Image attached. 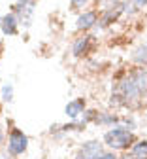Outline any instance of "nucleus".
<instances>
[{"label": "nucleus", "instance_id": "393cba45", "mask_svg": "<svg viewBox=\"0 0 147 159\" xmlns=\"http://www.w3.org/2000/svg\"><path fill=\"white\" fill-rule=\"evenodd\" d=\"M143 159H147V157H143Z\"/></svg>", "mask_w": 147, "mask_h": 159}, {"label": "nucleus", "instance_id": "a878e982", "mask_svg": "<svg viewBox=\"0 0 147 159\" xmlns=\"http://www.w3.org/2000/svg\"><path fill=\"white\" fill-rule=\"evenodd\" d=\"M145 44H147V42H145Z\"/></svg>", "mask_w": 147, "mask_h": 159}, {"label": "nucleus", "instance_id": "39448f33", "mask_svg": "<svg viewBox=\"0 0 147 159\" xmlns=\"http://www.w3.org/2000/svg\"><path fill=\"white\" fill-rule=\"evenodd\" d=\"M13 13L19 17L21 23H25V27H28L30 17L34 13V0H17L13 6Z\"/></svg>", "mask_w": 147, "mask_h": 159}, {"label": "nucleus", "instance_id": "aec40b11", "mask_svg": "<svg viewBox=\"0 0 147 159\" xmlns=\"http://www.w3.org/2000/svg\"><path fill=\"white\" fill-rule=\"evenodd\" d=\"M117 159H136L132 153H124V155H121V157H117Z\"/></svg>", "mask_w": 147, "mask_h": 159}, {"label": "nucleus", "instance_id": "20e7f679", "mask_svg": "<svg viewBox=\"0 0 147 159\" xmlns=\"http://www.w3.org/2000/svg\"><path fill=\"white\" fill-rule=\"evenodd\" d=\"M104 152V144L98 142V140H87V142H83L81 148L77 150L76 153V159H98Z\"/></svg>", "mask_w": 147, "mask_h": 159}, {"label": "nucleus", "instance_id": "7ed1b4c3", "mask_svg": "<svg viewBox=\"0 0 147 159\" xmlns=\"http://www.w3.org/2000/svg\"><path fill=\"white\" fill-rule=\"evenodd\" d=\"M6 150H8V153H10V155H13V157L23 155V153L28 150V136H27L23 131H21V129L13 127V129L10 131V134H8V144H6Z\"/></svg>", "mask_w": 147, "mask_h": 159}, {"label": "nucleus", "instance_id": "4468645a", "mask_svg": "<svg viewBox=\"0 0 147 159\" xmlns=\"http://www.w3.org/2000/svg\"><path fill=\"white\" fill-rule=\"evenodd\" d=\"M0 97H2L4 102H11L13 101V85L11 84H4L0 89Z\"/></svg>", "mask_w": 147, "mask_h": 159}, {"label": "nucleus", "instance_id": "4be33fe9", "mask_svg": "<svg viewBox=\"0 0 147 159\" xmlns=\"http://www.w3.org/2000/svg\"><path fill=\"white\" fill-rule=\"evenodd\" d=\"M102 2H108V4H117L119 0H102Z\"/></svg>", "mask_w": 147, "mask_h": 159}, {"label": "nucleus", "instance_id": "a211bd4d", "mask_svg": "<svg viewBox=\"0 0 147 159\" xmlns=\"http://www.w3.org/2000/svg\"><path fill=\"white\" fill-rule=\"evenodd\" d=\"M98 159H117V155H115V152H104Z\"/></svg>", "mask_w": 147, "mask_h": 159}, {"label": "nucleus", "instance_id": "6ab92c4d", "mask_svg": "<svg viewBox=\"0 0 147 159\" xmlns=\"http://www.w3.org/2000/svg\"><path fill=\"white\" fill-rule=\"evenodd\" d=\"M132 4H134L138 10H141V8H145V6H147V0H132Z\"/></svg>", "mask_w": 147, "mask_h": 159}, {"label": "nucleus", "instance_id": "412c9836", "mask_svg": "<svg viewBox=\"0 0 147 159\" xmlns=\"http://www.w3.org/2000/svg\"><path fill=\"white\" fill-rule=\"evenodd\" d=\"M2 144H4V131L0 127V148H2Z\"/></svg>", "mask_w": 147, "mask_h": 159}, {"label": "nucleus", "instance_id": "423d86ee", "mask_svg": "<svg viewBox=\"0 0 147 159\" xmlns=\"http://www.w3.org/2000/svg\"><path fill=\"white\" fill-rule=\"evenodd\" d=\"M87 108H85V98H74V101H70L68 104H66V108H64V112H66V116L72 119H81V116H83V112H85Z\"/></svg>", "mask_w": 147, "mask_h": 159}, {"label": "nucleus", "instance_id": "ddd939ff", "mask_svg": "<svg viewBox=\"0 0 147 159\" xmlns=\"http://www.w3.org/2000/svg\"><path fill=\"white\" fill-rule=\"evenodd\" d=\"M87 123L81 121V119H74V121L66 123V125H60V131L62 133H70V131H85Z\"/></svg>", "mask_w": 147, "mask_h": 159}, {"label": "nucleus", "instance_id": "f3484780", "mask_svg": "<svg viewBox=\"0 0 147 159\" xmlns=\"http://www.w3.org/2000/svg\"><path fill=\"white\" fill-rule=\"evenodd\" d=\"M124 127L130 129V131H134L136 129V121H134L132 117H124Z\"/></svg>", "mask_w": 147, "mask_h": 159}, {"label": "nucleus", "instance_id": "9d476101", "mask_svg": "<svg viewBox=\"0 0 147 159\" xmlns=\"http://www.w3.org/2000/svg\"><path fill=\"white\" fill-rule=\"evenodd\" d=\"M119 121L121 119L115 116V114H98L96 116V125H102V127H115V125H119Z\"/></svg>", "mask_w": 147, "mask_h": 159}, {"label": "nucleus", "instance_id": "f8f14e48", "mask_svg": "<svg viewBox=\"0 0 147 159\" xmlns=\"http://www.w3.org/2000/svg\"><path fill=\"white\" fill-rule=\"evenodd\" d=\"M132 61L134 63H138L140 66H147V44H143V46H140L136 51H134V55H132Z\"/></svg>", "mask_w": 147, "mask_h": 159}, {"label": "nucleus", "instance_id": "f03ea898", "mask_svg": "<svg viewBox=\"0 0 147 159\" xmlns=\"http://www.w3.org/2000/svg\"><path fill=\"white\" fill-rule=\"evenodd\" d=\"M134 142H136L134 131L127 129L124 125H115L104 133V144L111 152H127L134 146Z\"/></svg>", "mask_w": 147, "mask_h": 159}, {"label": "nucleus", "instance_id": "9b49d317", "mask_svg": "<svg viewBox=\"0 0 147 159\" xmlns=\"http://www.w3.org/2000/svg\"><path fill=\"white\" fill-rule=\"evenodd\" d=\"M130 153H132L136 159H143V157H147V140H136L134 146L130 148Z\"/></svg>", "mask_w": 147, "mask_h": 159}, {"label": "nucleus", "instance_id": "6e6552de", "mask_svg": "<svg viewBox=\"0 0 147 159\" xmlns=\"http://www.w3.org/2000/svg\"><path fill=\"white\" fill-rule=\"evenodd\" d=\"M96 23H98V13H96V11H83V13L77 17L76 27H77V30H89V29H93Z\"/></svg>", "mask_w": 147, "mask_h": 159}, {"label": "nucleus", "instance_id": "dca6fc26", "mask_svg": "<svg viewBox=\"0 0 147 159\" xmlns=\"http://www.w3.org/2000/svg\"><path fill=\"white\" fill-rule=\"evenodd\" d=\"M89 0H72V10H81L87 6Z\"/></svg>", "mask_w": 147, "mask_h": 159}, {"label": "nucleus", "instance_id": "5701e85b", "mask_svg": "<svg viewBox=\"0 0 147 159\" xmlns=\"http://www.w3.org/2000/svg\"><path fill=\"white\" fill-rule=\"evenodd\" d=\"M2 51H4V48H2V44H0V57H2Z\"/></svg>", "mask_w": 147, "mask_h": 159}, {"label": "nucleus", "instance_id": "f257e3e1", "mask_svg": "<svg viewBox=\"0 0 147 159\" xmlns=\"http://www.w3.org/2000/svg\"><path fill=\"white\" fill-rule=\"evenodd\" d=\"M145 91H147V70L136 68L117 84V89L111 95V104L127 106V104L138 101V98H141L145 95Z\"/></svg>", "mask_w": 147, "mask_h": 159}, {"label": "nucleus", "instance_id": "b1692460", "mask_svg": "<svg viewBox=\"0 0 147 159\" xmlns=\"http://www.w3.org/2000/svg\"><path fill=\"white\" fill-rule=\"evenodd\" d=\"M2 17H4V15H2V13H0V23H2Z\"/></svg>", "mask_w": 147, "mask_h": 159}, {"label": "nucleus", "instance_id": "0eeeda50", "mask_svg": "<svg viewBox=\"0 0 147 159\" xmlns=\"http://www.w3.org/2000/svg\"><path fill=\"white\" fill-rule=\"evenodd\" d=\"M19 17L11 11V13H8V15H4L2 17V23H0V29H2V32L6 34V36H13V34H17V29H19Z\"/></svg>", "mask_w": 147, "mask_h": 159}, {"label": "nucleus", "instance_id": "2eb2a0df", "mask_svg": "<svg viewBox=\"0 0 147 159\" xmlns=\"http://www.w3.org/2000/svg\"><path fill=\"white\" fill-rule=\"evenodd\" d=\"M96 116H98V112H94V110H85V112H83V116H81V121H85V123H94V121H96Z\"/></svg>", "mask_w": 147, "mask_h": 159}, {"label": "nucleus", "instance_id": "1a4fd4ad", "mask_svg": "<svg viewBox=\"0 0 147 159\" xmlns=\"http://www.w3.org/2000/svg\"><path fill=\"white\" fill-rule=\"evenodd\" d=\"M91 40H93V36H87V34H85V36H79L76 42H74V46H72V53H74L76 57L87 53L89 48H91Z\"/></svg>", "mask_w": 147, "mask_h": 159}]
</instances>
